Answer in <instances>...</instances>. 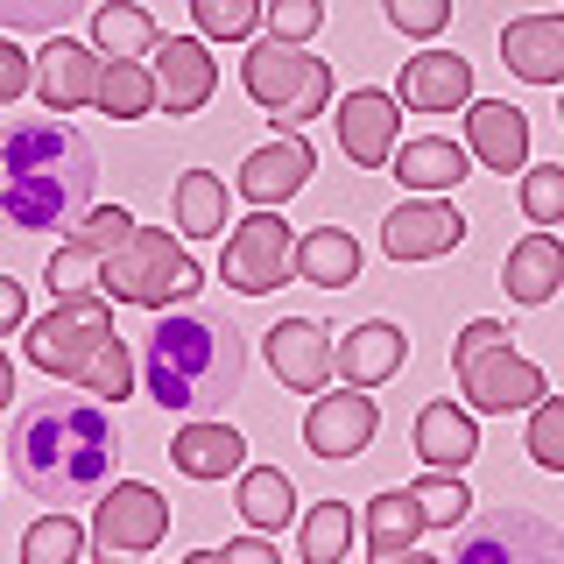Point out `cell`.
<instances>
[{
  "instance_id": "1",
  "label": "cell",
  "mask_w": 564,
  "mask_h": 564,
  "mask_svg": "<svg viewBox=\"0 0 564 564\" xmlns=\"http://www.w3.org/2000/svg\"><path fill=\"white\" fill-rule=\"evenodd\" d=\"M120 431L99 395H35L8 423V473L43 508H85L113 487Z\"/></svg>"
},
{
  "instance_id": "2",
  "label": "cell",
  "mask_w": 564,
  "mask_h": 564,
  "mask_svg": "<svg viewBox=\"0 0 564 564\" xmlns=\"http://www.w3.org/2000/svg\"><path fill=\"white\" fill-rule=\"evenodd\" d=\"M99 155L70 120L22 113L0 128V219L14 234H57L93 212Z\"/></svg>"
},
{
  "instance_id": "3",
  "label": "cell",
  "mask_w": 564,
  "mask_h": 564,
  "mask_svg": "<svg viewBox=\"0 0 564 564\" xmlns=\"http://www.w3.org/2000/svg\"><path fill=\"white\" fill-rule=\"evenodd\" d=\"M247 381V339L226 311H163L141 339V388L176 416H212Z\"/></svg>"
},
{
  "instance_id": "4",
  "label": "cell",
  "mask_w": 564,
  "mask_h": 564,
  "mask_svg": "<svg viewBox=\"0 0 564 564\" xmlns=\"http://www.w3.org/2000/svg\"><path fill=\"white\" fill-rule=\"evenodd\" d=\"M22 352H29V367H43V375H57V381H78L85 395H99V402H120L134 388V352L113 332V311H106L99 290L57 296V311L29 325Z\"/></svg>"
},
{
  "instance_id": "5",
  "label": "cell",
  "mask_w": 564,
  "mask_h": 564,
  "mask_svg": "<svg viewBox=\"0 0 564 564\" xmlns=\"http://www.w3.org/2000/svg\"><path fill=\"white\" fill-rule=\"evenodd\" d=\"M508 339H516V332L494 325V317H473V325L458 332L452 375H458V395H466V410L508 416V410H536V402L551 395V388H543V367L522 360Z\"/></svg>"
},
{
  "instance_id": "6",
  "label": "cell",
  "mask_w": 564,
  "mask_h": 564,
  "mask_svg": "<svg viewBox=\"0 0 564 564\" xmlns=\"http://www.w3.org/2000/svg\"><path fill=\"white\" fill-rule=\"evenodd\" d=\"M198 282L205 275H198V261H191V247L170 240L163 226H134V234L99 261V296L134 304V311H170V296H191Z\"/></svg>"
},
{
  "instance_id": "7",
  "label": "cell",
  "mask_w": 564,
  "mask_h": 564,
  "mask_svg": "<svg viewBox=\"0 0 564 564\" xmlns=\"http://www.w3.org/2000/svg\"><path fill=\"white\" fill-rule=\"evenodd\" d=\"M240 85L275 128H304L332 106V64L311 57L304 43H282V35H261L240 57Z\"/></svg>"
},
{
  "instance_id": "8",
  "label": "cell",
  "mask_w": 564,
  "mask_h": 564,
  "mask_svg": "<svg viewBox=\"0 0 564 564\" xmlns=\"http://www.w3.org/2000/svg\"><path fill=\"white\" fill-rule=\"evenodd\" d=\"M445 564H564V536L536 508H487L458 529Z\"/></svg>"
},
{
  "instance_id": "9",
  "label": "cell",
  "mask_w": 564,
  "mask_h": 564,
  "mask_svg": "<svg viewBox=\"0 0 564 564\" xmlns=\"http://www.w3.org/2000/svg\"><path fill=\"white\" fill-rule=\"evenodd\" d=\"M170 536V501L141 480H113L93 508V557L99 564H134Z\"/></svg>"
},
{
  "instance_id": "10",
  "label": "cell",
  "mask_w": 564,
  "mask_h": 564,
  "mask_svg": "<svg viewBox=\"0 0 564 564\" xmlns=\"http://www.w3.org/2000/svg\"><path fill=\"white\" fill-rule=\"evenodd\" d=\"M290 269H296V240H290V226H282V212L254 205V219H240L234 234H226L219 282L240 290V296H269V290H282Z\"/></svg>"
},
{
  "instance_id": "11",
  "label": "cell",
  "mask_w": 564,
  "mask_h": 564,
  "mask_svg": "<svg viewBox=\"0 0 564 564\" xmlns=\"http://www.w3.org/2000/svg\"><path fill=\"white\" fill-rule=\"evenodd\" d=\"M375 431H381V410H375V395L367 388H339V395H317L311 402V416H304V445L317 458H360L367 445H375Z\"/></svg>"
},
{
  "instance_id": "12",
  "label": "cell",
  "mask_w": 564,
  "mask_h": 564,
  "mask_svg": "<svg viewBox=\"0 0 564 564\" xmlns=\"http://www.w3.org/2000/svg\"><path fill=\"white\" fill-rule=\"evenodd\" d=\"M410 113L395 93H375V85H360V93L339 99V149L352 170H388V155L402 149L395 141V120Z\"/></svg>"
},
{
  "instance_id": "13",
  "label": "cell",
  "mask_w": 564,
  "mask_h": 564,
  "mask_svg": "<svg viewBox=\"0 0 564 564\" xmlns=\"http://www.w3.org/2000/svg\"><path fill=\"white\" fill-rule=\"evenodd\" d=\"M269 367H275L282 388H296V395H325L332 367H339L332 332L317 325V317H275L269 325Z\"/></svg>"
},
{
  "instance_id": "14",
  "label": "cell",
  "mask_w": 564,
  "mask_h": 564,
  "mask_svg": "<svg viewBox=\"0 0 564 564\" xmlns=\"http://www.w3.org/2000/svg\"><path fill=\"white\" fill-rule=\"evenodd\" d=\"M458 240H466V219H458V205H445V198H410L381 219L388 261H437V254H452Z\"/></svg>"
},
{
  "instance_id": "15",
  "label": "cell",
  "mask_w": 564,
  "mask_h": 564,
  "mask_svg": "<svg viewBox=\"0 0 564 564\" xmlns=\"http://www.w3.org/2000/svg\"><path fill=\"white\" fill-rule=\"evenodd\" d=\"M99 70H106L99 50H85V43H70V35H57L50 50H35V99H43L50 113L99 106Z\"/></svg>"
},
{
  "instance_id": "16",
  "label": "cell",
  "mask_w": 564,
  "mask_h": 564,
  "mask_svg": "<svg viewBox=\"0 0 564 564\" xmlns=\"http://www.w3.org/2000/svg\"><path fill=\"white\" fill-rule=\"evenodd\" d=\"M395 99L410 106V113H466L473 106V64L458 57V50H423V57L402 64Z\"/></svg>"
},
{
  "instance_id": "17",
  "label": "cell",
  "mask_w": 564,
  "mask_h": 564,
  "mask_svg": "<svg viewBox=\"0 0 564 564\" xmlns=\"http://www.w3.org/2000/svg\"><path fill=\"white\" fill-rule=\"evenodd\" d=\"M311 184V141L304 134H275L269 149H254L240 163V176H234V191L247 205H282V198H296V191Z\"/></svg>"
},
{
  "instance_id": "18",
  "label": "cell",
  "mask_w": 564,
  "mask_h": 564,
  "mask_svg": "<svg viewBox=\"0 0 564 564\" xmlns=\"http://www.w3.org/2000/svg\"><path fill=\"white\" fill-rule=\"evenodd\" d=\"M501 64L522 85H564V14H516L501 29Z\"/></svg>"
},
{
  "instance_id": "19",
  "label": "cell",
  "mask_w": 564,
  "mask_h": 564,
  "mask_svg": "<svg viewBox=\"0 0 564 564\" xmlns=\"http://www.w3.org/2000/svg\"><path fill=\"white\" fill-rule=\"evenodd\" d=\"M466 149H473V163H487L501 176L522 170L529 163V113L508 99H473L466 106Z\"/></svg>"
},
{
  "instance_id": "20",
  "label": "cell",
  "mask_w": 564,
  "mask_h": 564,
  "mask_svg": "<svg viewBox=\"0 0 564 564\" xmlns=\"http://www.w3.org/2000/svg\"><path fill=\"white\" fill-rule=\"evenodd\" d=\"M155 85H163L170 113H198L212 99V85H219V64H212L205 35H170V43H155Z\"/></svg>"
},
{
  "instance_id": "21",
  "label": "cell",
  "mask_w": 564,
  "mask_h": 564,
  "mask_svg": "<svg viewBox=\"0 0 564 564\" xmlns=\"http://www.w3.org/2000/svg\"><path fill=\"white\" fill-rule=\"evenodd\" d=\"M501 290L516 296L522 311L551 304V296L564 290V240L551 234V226H536L529 240H516V247H508V261H501Z\"/></svg>"
},
{
  "instance_id": "22",
  "label": "cell",
  "mask_w": 564,
  "mask_h": 564,
  "mask_svg": "<svg viewBox=\"0 0 564 564\" xmlns=\"http://www.w3.org/2000/svg\"><path fill=\"white\" fill-rule=\"evenodd\" d=\"M402 360H410V332L388 325V317H367V325H352L346 339H339V381H352V388L395 381Z\"/></svg>"
},
{
  "instance_id": "23",
  "label": "cell",
  "mask_w": 564,
  "mask_h": 564,
  "mask_svg": "<svg viewBox=\"0 0 564 564\" xmlns=\"http://www.w3.org/2000/svg\"><path fill=\"white\" fill-rule=\"evenodd\" d=\"M170 466L184 473V480H226V473H240L247 466V437L234 431V423H184L176 431V445H170Z\"/></svg>"
},
{
  "instance_id": "24",
  "label": "cell",
  "mask_w": 564,
  "mask_h": 564,
  "mask_svg": "<svg viewBox=\"0 0 564 564\" xmlns=\"http://www.w3.org/2000/svg\"><path fill=\"white\" fill-rule=\"evenodd\" d=\"M473 149H458L452 134H416V141H402L395 155H388V170H395V184H410L423 191V198H437V191H452L458 176H473Z\"/></svg>"
},
{
  "instance_id": "25",
  "label": "cell",
  "mask_w": 564,
  "mask_h": 564,
  "mask_svg": "<svg viewBox=\"0 0 564 564\" xmlns=\"http://www.w3.org/2000/svg\"><path fill=\"white\" fill-rule=\"evenodd\" d=\"M416 452H423V466H437V473L473 466V458H480V423H473V410L431 402V410L416 416Z\"/></svg>"
},
{
  "instance_id": "26",
  "label": "cell",
  "mask_w": 564,
  "mask_h": 564,
  "mask_svg": "<svg viewBox=\"0 0 564 564\" xmlns=\"http://www.w3.org/2000/svg\"><path fill=\"white\" fill-rule=\"evenodd\" d=\"M296 275L317 282V290H346V282H360V240H352L346 226H317V234L296 240Z\"/></svg>"
},
{
  "instance_id": "27",
  "label": "cell",
  "mask_w": 564,
  "mask_h": 564,
  "mask_svg": "<svg viewBox=\"0 0 564 564\" xmlns=\"http://www.w3.org/2000/svg\"><path fill=\"white\" fill-rule=\"evenodd\" d=\"M155 106H163L155 64H141V57H106V70H99V113L141 120V113H155Z\"/></svg>"
},
{
  "instance_id": "28",
  "label": "cell",
  "mask_w": 564,
  "mask_h": 564,
  "mask_svg": "<svg viewBox=\"0 0 564 564\" xmlns=\"http://www.w3.org/2000/svg\"><path fill=\"white\" fill-rule=\"evenodd\" d=\"M155 14L141 8V0H106L93 14V50L99 57H155Z\"/></svg>"
},
{
  "instance_id": "29",
  "label": "cell",
  "mask_w": 564,
  "mask_h": 564,
  "mask_svg": "<svg viewBox=\"0 0 564 564\" xmlns=\"http://www.w3.org/2000/svg\"><path fill=\"white\" fill-rule=\"evenodd\" d=\"M234 508L247 529H282L296 516V487L282 466H240V487H234Z\"/></svg>"
},
{
  "instance_id": "30",
  "label": "cell",
  "mask_w": 564,
  "mask_h": 564,
  "mask_svg": "<svg viewBox=\"0 0 564 564\" xmlns=\"http://www.w3.org/2000/svg\"><path fill=\"white\" fill-rule=\"evenodd\" d=\"M170 205H176V234H184V240L226 234V184L212 170H184L176 191H170Z\"/></svg>"
},
{
  "instance_id": "31",
  "label": "cell",
  "mask_w": 564,
  "mask_h": 564,
  "mask_svg": "<svg viewBox=\"0 0 564 564\" xmlns=\"http://www.w3.org/2000/svg\"><path fill=\"white\" fill-rule=\"evenodd\" d=\"M423 508H416V494L410 487H388V494H375V501H367V551L375 557H388V551H410V543L423 536Z\"/></svg>"
},
{
  "instance_id": "32",
  "label": "cell",
  "mask_w": 564,
  "mask_h": 564,
  "mask_svg": "<svg viewBox=\"0 0 564 564\" xmlns=\"http://www.w3.org/2000/svg\"><path fill=\"white\" fill-rule=\"evenodd\" d=\"M85 551H93V529H78L70 508H50V516L29 522V536H22V564H78Z\"/></svg>"
},
{
  "instance_id": "33",
  "label": "cell",
  "mask_w": 564,
  "mask_h": 564,
  "mask_svg": "<svg viewBox=\"0 0 564 564\" xmlns=\"http://www.w3.org/2000/svg\"><path fill=\"white\" fill-rule=\"evenodd\" d=\"M304 564H346V551H352V508L346 501H317V508H304Z\"/></svg>"
},
{
  "instance_id": "34",
  "label": "cell",
  "mask_w": 564,
  "mask_h": 564,
  "mask_svg": "<svg viewBox=\"0 0 564 564\" xmlns=\"http://www.w3.org/2000/svg\"><path fill=\"white\" fill-rule=\"evenodd\" d=\"M191 14H198L205 43H247L269 14V0H191Z\"/></svg>"
},
{
  "instance_id": "35",
  "label": "cell",
  "mask_w": 564,
  "mask_h": 564,
  "mask_svg": "<svg viewBox=\"0 0 564 564\" xmlns=\"http://www.w3.org/2000/svg\"><path fill=\"white\" fill-rule=\"evenodd\" d=\"M416 494V508H423V522L431 529H452V522H466V508H473V494H466V480H458V473H423V480L410 487Z\"/></svg>"
},
{
  "instance_id": "36",
  "label": "cell",
  "mask_w": 564,
  "mask_h": 564,
  "mask_svg": "<svg viewBox=\"0 0 564 564\" xmlns=\"http://www.w3.org/2000/svg\"><path fill=\"white\" fill-rule=\"evenodd\" d=\"M529 458L543 473H564V395H543L529 410Z\"/></svg>"
},
{
  "instance_id": "37",
  "label": "cell",
  "mask_w": 564,
  "mask_h": 564,
  "mask_svg": "<svg viewBox=\"0 0 564 564\" xmlns=\"http://www.w3.org/2000/svg\"><path fill=\"white\" fill-rule=\"evenodd\" d=\"M43 282H50V296H78V290H99V254L93 247H57L50 254V269H43Z\"/></svg>"
},
{
  "instance_id": "38",
  "label": "cell",
  "mask_w": 564,
  "mask_h": 564,
  "mask_svg": "<svg viewBox=\"0 0 564 564\" xmlns=\"http://www.w3.org/2000/svg\"><path fill=\"white\" fill-rule=\"evenodd\" d=\"M522 212H529V226H564V163L522 176Z\"/></svg>"
},
{
  "instance_id": "39",
  "label": "cell",
  "mask_w": 564,
  "mask_h": 564,
  "mask_svg": "<svg viewBox=\"0 0 564 564\" xmlns=\"http://www.w3.org/2000/svg\"><path fill=\"white\" fill-rule=\"evenodd\" d=\"M93 0H0V29H50L57 35L70 14H85Z\"/></svg>"
},
{
  "instance_id": "40",
  "label": "cell",
  "mask_w": 564,
  "mask_h": 564,
  "mask_svg": "<svg viewBox=\"0 0 564 564\" xmlns=\"http://www.w3.org/2000/svg\"><path fill=\"white\" fill-rule=\"evenodd\" d=\"M128 234H134V212H120V205H99V212H85V219L70 226V240H78V247H93L99 261L113 254V247L128 240Z\"/></svg>"
},
{
  "instance_id": "41",
  "label": "cell",
  "mask_w": 564,
  "mask_h": 564,
  "mask_svg": "<svg viewBox=\"0 0 564 564\" xmlns=\"http://www.w3.org/2000/svg\"><path fill=\"white\" fill-rule=\"evenodd\" d=\"M381 8H388V29L416 35V43L445 35V22H452V0H381Z\"/></svg>"
},
{
  "instance_id": "42",
  "label": "cell",
  "mask_w": 564,
  "mask_h": 564,
  "mask_svg": "<svg viewBox=\"0 0 564 564\" xmlns=\"http://www.w3.org/2000/svg\"><path fill=\"white\" fill-rule=\"evenodd\" d=\"M317 22H325V0H269V35L282 43H311Z\"/></svg>"
},
{
  "instance_id": "43",
  "label": "cell",
  "mask_w": 564,
  "mask_h": 564,
  "mask_svg": "<svg viewBox=\"0 0 564 564\" xmlns=\"http://www.w3.org/2000/svg\"><path fill=\"white\" fill-rule=\"evenodd\" d=\"M29 85H35V57H29V50H14L8 35H0V106L22 99Z\"/></svg>"
},
{
  "instance_id": "44",
  "label": "cell",
  "mask_w": 564,
  "mask_h": 564,
  "mask_svg": "<svg viewBox=\"0 0 564 564\" xmlns=\"http://www.w3.org/2000/svg\"><path fill=\"white\" fill-rule=\"evenodd\" d=\"M22 325H29V296H22V282L0 275V332H22Z\"/></svg>"
},
{
  "instance_id": "45",
  "label": "cell",
  "mask_w": 564,
  "mask_h": 564,
  "mask_svg": "<svg viewBox=\"0 0 564 564\" xmlns=\"http://www.w3.org/2000/svg\"><path fill=\"white\" fill-rule=\"evenodd\" d=\"M226 564H282V551L261 536H240V543H226Z\"/></svg>"
},
{
  "instance_id": "46",
  "label": "cell",
  "mask_w": 564,
  "mask_h": 564,
  "mask_svg": "<svg viewBox=\"0 0 564 564\" xmlns=\"http://www.w3.org/2000/svg\"><path fill=\"white\" fill-rule=\"evenodd\" d=\"M375 564H445V557H423V551H388V557H375Z\"/></svg>"
},
{
  "instance_id": "47",
  "label": "cell",
  "mask_w": 564,
  "mask_h": 564,
  "mask_svg": "<svg viewBox=\"0 0 564 564\" xmlns=\"http://www.w3.org/2000/svg\"><path fill=\"white\" fill-rule=\"evenodd\" d=\"M8 395H14V367H8V352H0V410H8Z\"/></svg>"
},
{
  "instance_id": "48",
  "label": "cell",
  "mask_w": 564,
  "mask_h": 564,
  "mask_svg": "<svg viewBox=\"0 0 564 564\" xmlns=\"http://www.w3.org/2000/svg\"><path fill=\"white\" fill-rule=\"evenodd\" d=\"M184 564H226V551H191Z\"/></svg>"
},
{
  "instance_id": "49",
  "label": "cell",
  "mask_w": 564,
  "mask_h": 564,
  "mask_svg": "<svg viewBox=\"0 0 564 564\" xmlns=\"http://www.w3.org/2000/svg\"><path fill=\"white\" fill-rule=\"evenodd\" d=\"M557 113H564V106H557Z\"/></svg>"
}]
</instances>
